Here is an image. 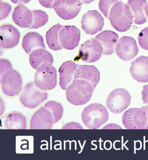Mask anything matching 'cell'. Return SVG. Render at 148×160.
I'll use <instances>...</instances> for the list:
<instances>
[{
	"mask_svg": "<svg viewBox=\"0 0 148 160\" xmlns=\"http://www.w3.org/2000/svg\"><path fill=\"white\" fill-rule=\"evenodd\" d=\"M148 4L146 0H129L127 4L130 8L134 23L138 25L146 23L147 19L145 8Z\"/></svg>",
	"mask_w": 148,
	"mask_h": 160,
	"instance_id": "22",
	"label": "cell"
},
{
	"mask_svg": "<svg viewBox=\"0 0 148 160\" xmlns=\"http://www.w3.org/2000/svg\"><path fill=\"white\" fill-rule=\"evenodd\" d=\"M80 39V31L74 26H66L59 31V42L63 48L73 50L78 46Z\"/></svg>",
	"mask_w": 148,
	"mask_h": 160,
	"instance_id": "12",
	"label": "cell"
},
{
	"mask_svg": "<svg viewBox=\"0 0 148 160\" xmlns=\"http://www.w3.org/2000/svg\"><path fill=\"white\" fill-rule=\"evenodd\" d=\"M108 19L112 26L120 32L127 31L132 26L133 21L130 8L121 1L115 2L111 7Z\"/></svg>",
	"mask_w": 148,
	"mask_h": 160,
	"instance_id": "1",
	"label": "cell"
},
{
	"mask_svg": "<svg viewBox=\"0 0 148 160\" xmlns=\"http://www.w3.org/2000/svg\"><path fill=\"white\" fill-rule=\"evenodd\" d=\"M63 26L58 23L54 25L47 32L46 38L48 46L51 50L57 51L61 50L62 47L60 46L59 40V32Z\"/></svg>",
	"mask_w": 148,
	"mask_h": 160,
	"instance_id": "25",
	"label": "cell"
},
{
	"mask_svg": "<svg viewBox=\"0 0 148 160\" xmlns=\"http://www.w3.org/2000/svg\"><path fill=\"white\" fill-rule=\"evenodd\" d=\"M0 46L3 49L12 48L17 45L20 33L16 28L10 24H4L0 28Z\"/></svg>",
	"mask_w": 148,
	"mask_h": 160,
	"instance_id": "14",
	"label": "cell"
},
{
	"mask_svg": "<svg viewBox=\"0 0 148 160\" xmlns=\"http://www.w3.org/2000/svg\"><path fill=\"white\" fill-rule=\"evenodd\" d=\"M12 9V7L9 4L5 2H1V20L7 17Z\"/></svg>",
	"mask_w": 148,
	"mask_h": 160,
	"instance_id": "30",
	"label": "cell"
},
{
	"mask_svg": "<svg viewBox=\"0 0 148 160\" xmlns=\"http://www.w3.org/2000/svg\"><path fill=\"white\" fill-rule=\"evenodd\" d=\"M116 54L124 61L132 60L137 55L139 48L135 39L132 37H122L115 46Z\"/></svg>",
	"mask_w": 148,
	"mask_h": 160,
	"instance_id": "10",
	"label": "cell"
},
{
	"mask_svg": "<svg viewBox=\"0 0 148 160\" xmlns=\"http://www.w3.org/2000/svg\"><path fill=\"white\" fill-rule=\"evenodd\" d=\"M145 14H146V16L148 18V4L145 8Z\"/></svg>",
	"mask_w": 148,
	"mask_h": 160,
	"instance_id": "36",
	"label": "cell"
},
{
	"mask_svg": "<svg viewBox=\"0 0 148 160\" xmlns=\"http://www.w3.org/2000/svg\"><path fill=\"white\" fill-rule=\"evenodd\" d=\"M62 129H83V127L77 123L70 122L65 125Z\"/></svg>",
	"mask_w": 148,
	"mask_h": 160,
	"instance_id": "32",
	"label": "cell"
},
{
	"mask_svg": "<svg viewBox=\"0 0 148 160\" xmlns=\"http://www.w3.org/2000/svg\"><path fill=\"white\" fill-rule=\"evenodd\" d=\"M57 73L56 68L52 65L37 70L34 77V83L41 90H50L57 84Z\"/></svg>",
	"mask_w": 148,
	"mask_h": 160,
	"instance_id": "9",
	"label": "cell"
},
{
	"mask_svg": "<svg viewBox=\"0 0 148 160\" xmlns=\"http://www.w3.org/2000/svg\"><path fill=\"white\" fill-rule=\"evenodd\" d=\"M81 118L87 128L98 129L107 122L109 113L105 106L100 104L93 103L84 109Z\"/></svg>",
	"mask_w": 148,
	"mask_h": 160,
	"instance_id": "3",
	"label": "cell"
},
{
	"mask_svg": "<svg viewBox=\"0 0 148 160\" xmlns=\"http://www.w3.org/2000/svg\"><path fill=\"white\" fill-rule=\"evenodd\" d=\"M48 98V93L36 86L34 82L25 85L19 98L20 102L26 108H34L41 104Z\"/></svg>",
	"mask_w": 148,
	"mask_h": 160,
	"instance_id": "5",
	"label": "cell"
},
{
	"mask_svg": "<svg viewBox=\"0 0 148 160\" xmlns=\"http://www.w3.org/2000/svg\"><path fill=\"white\" fill-rule=\"evenodd\" d=\"M141 93L143 103L144 104L148 105V85L143 86Z\"/></svg>",
	"mask_w": 148,
	"mask_h": 160,
	"instance_id": "31",
	"label": "cell"
},
{
	"mask_svg": "<svg viewBox=\"0 0 148 160\" xmlns=\"http://www.w3.org/2000/svg\"><path fill=\"white\" fill-rule=\"evenodd\" d=\"M22 79L20 74L15 70L14 74L6 83L1 85L2 92L9 97H14L19 94L22 88Z\"/></svg>",
	"mask_w": 148,
	"mask_h": 160,
	"instance_id": "23",
	"label": "cell"
},
{
	"mask_svg": "<svg viewBox=\"0 0 148 160\" xmlns=\"http://www.w3.org/2000/svg\"><path fill=\"white\" fill-rule=\"evenodd\" d=\"M42 6L48 8H52L55 0H38Z\"/></svg>",
	"mask_w": 148,
	"mask_h": 160,
	"instance_id": "33",
	"label": "cell"
},
{
	"mask_svg": "<svg viewBox=\"0 0 148 160\" xmlns=\"http://www.w3.org/2000/svg\"><path fill=\"white\" fill-rule=\"evenodd\" d=\"M95 88L89 82L83 79H74L66 89L67 101L75 106H81L91 98Z\"/></svg>",
	"mask_w": 148,
	"mask_h": 160,
	"instance_id": "2",
	"label": "cell"
},
{
	"mask_svg": "<svg viewBox=\"0 0 148 160\" xmlns=\"http://www.w3.org/2000/svg\"><path fill=\"white\" fill-rule=\"evenodd\" d=\"M122 123L128 129H148V105L129 109L123 114Z\"/></svg>",
	"mask_w": 148,
	"mask_h": 160,
	"instance_id": "4",
	"label": "cell"
},
{
	"mask_svg": "<svg viewBox=\"0 0 148 160\" xmlns=\"http://www.w3.org/2000/svg\"><path fill=\"white\" fill-rule=\"evenodd\" d=\"M81 28L86 33L94 35L102 30L104 25V18L96 10L89 11L83 15Z\"/></svg>",
	"mask_w": 148,
	"mask_h": 160,
	"instance_id": "11",
	"label": "cell"
},
{
	"mask_svg": "<svg viewBox=\"0 0 148 160\" xmlns=\"http://www.w3.org/2000/svg\"><path fill=\"white\" fill-rule=\"evenodd\" d=\"M31 0H11V2L15 4H27L30 2Z\"/></svg>",
	"mask_w": 148,
	"mask_h": 160,
	"instance_id": "34",
	"label": "cell"
},
{
	"mask_svg": "<svg viewBox=\"0 0 148 160\" xmlns=\"http://www.w3.org/2000/svg\"><path fill=\"white\" fill-rule=\"evenodd\" d=\"M130 72L135 80L142 83L148 82V57L142 56L131 62Z\"/></svg>",
	"mask_w": 148,
	"mask_h": 160,
	"instance_id": "15",
	"label": "cell"
},
{
	"mask_svg": "<svg viewBox=\"0 0 148 160\" xmlns=\"http://www.w3.org/2000/svg\"><path fill=\"white\" fill-rule=\"evenodd\" d=\"M12 19L16 24L22 28H30L33 21L32 11L23 4L17 6L12 15Z\"/></svg>",
	"mask_w": 148,
	"mask_h": 160,
	"instance_id": "18",
	"label": "cell"
},
{
	"mask_svg": "<svg viewBox=\"0 0 148 160\" xmlns=\"http://www.w3.org/2000/svg\"><path fill=\"white\" fill-rule=\"evenodd\" d=\"M77 65L72 61H67L64 62L59 68L60 86L63 90H65L69 86L75 72L77 70Z\"/></svg>",
	"mask_w": 148,
	"mask_h": 160,
	"instance_id": "20",
	"label": "cell"
},
{
	"mask_svg": "<svg viewBox=\"0 0 148 160\" xmlns=\"http://www.w3.org/2000/svg\"><path fill=\"white\" fill-rule=\"evenodd\" d=\"M82 4L79 0H55L53 8L61 18L69 20L78 15Z\"/></svg>",
	"mask_w": 148,
	"mask_h": 160,
	"instance_id": "8",
	"label": "cell"
},
{
	"mask_svg": "<svg viewBox=\"0 0 148 160\" xmlns=\"http://www.w3.org/2000/svg\"><path fill=\"white\" fill-rule=\"evenodd\" d=\"M138 39L141 48L144 50H148V27L141 31Z\"/></svg>",
	"mask_w": 148,
	"mask_h": 160,
	"instance_id": "29",
	"label": "cell"
},
{
	"mask_svg": "<svg viewBox=\"0 0 148 160\" xmlns=\"http://www.w3.org/2000/svg\"><path fill=\"white\" fill-rule=\"evenodd\" d=\"M74 79L86 80L95 88L100 80V72L94 66L78 65Z\"/></svg>",
	"mask_w": 148,
	"mask_h": 160,
	"instance_id": "17",
	"label": "cell"
},
{
	"mask_svg": "<svg viewBox=\"0 0 148 160\" xmlns=\"http://www.w3.org/2000/svg\"><path fill=\"white\" fill-rule=\"evenodd\" d=\"M44 106L52 114L54 123L60 120L62 117L64 111L63 107L61 104L54 101H50L47 102Z\"/></svg>",
	"mask_w": 148,
	"mask_h": 160,
	"instance_id": "26",
	"label": "cell"
},
{
	"mask_svg": "<svg viewBox=\"0 0 148 160\" xmlns=\"http://www.w3.org/2000/svg\"><path fill=\"white\" fill-rule=\"evenodd\" d=\"M119 38L118 35L115 32L106 30L96 35L95 38L99 41L103 46V54L108 56L114 53V48Z\"/></svg>",
	"mask_w": 148,
	"mask_h": 160,
	"instance_id": "19",
	"label": "cell"
},
{
	"mask_svg": "<svg viewBox=\"0 0 148 160\" xmlns=\"http://www.w3.org/2000/svg\"><path fill=\"white\" fill-rule=\"evenodd\" d=\"M29 62L33 69L38 70L52 65L54 62L53 57L45 49H38L33 50L30 54Z\"/></svg>",
	"mask_w": 148,
	"mask_h": 160,
	"instance_id": "16",
	"label": "cell"
},
{
	"mask_svg": "<svg viewBox=\"0 0 148 160\" xmlns=\"http://www.w3.org/2000/svg\"><path fill=\"white\" fill-rule=\"evenodd\" d=\"M4 126L8 129H26V118L21 113L12 112L6 116L4 120Z\"/></svg>",
	"mask_w": 148,
	"mask_h": 160,
	"instance_id": "24",
	"label": "cell"
},
{
	"mask_svg": "<svg viewBox=\"0 0 148 160\" xmlns=\"http://www.w3.org/2000/svg\"><path fill=\"white\" fill-rule=\"evenodd\" d=\"M54 123L52 114L45 107H40L31 117V129H50Z\"/></svg>",
	"mask_w": 148,
	"mask_h": 160,
	"instance_id": "13",
	"label": "cell"
},
{
	"mask_svg": "<svg viewBox=\"0 0 148 160\" xmlns=\"http://www.w3.org/2000/svg\"><path fill=\"white\" fill-rule=\"evenodd\" d=\"M131 96L124 89H116L110 92L106 100V106L114 114H120L130 104Z\"/></svg>",
	"mask_w": 148,
	"mask_h": 160,
	"instance_id": "6",
	"label": "cell"
},
{
	"mask_svg": "<svg viewBox=\"0 0 148 160\" xmlns=\"http://www.w3.org/2000/svg\"><path fill=\"white\" fill-rule=\"evenodd\" d=\"M82 3L85 4H88L94 2V0H79Z\"/></svg>",
	"mask_w": 148,
	"mask_h": 160,
	"instance_id": "35",
	"label": "cell"
},
{
	"mask_svg": "<svg viewBox=\"0 0 148 160\" xmlns=\"http://www.w3.org/2000/svg\"><path fill=\"white\" fill-rule=\"evenodd\" d=\"M22 46L27 53H30L35 49H45L43 38L37 32H31L24 36Z\"/></svg>",
	"mask_w": 148,
	"mask_h": 160,
	"instance_id": "21",
	"label": "cell"
},
{
	"mask_svg": "<svg viewBox=\"0 0 148 160\" xmlns=\"http://www.w3.org/2000/svg\"><path fill=\"white\" fill-rule=\"evenodd\" d=\"M33 21L30 28L38 29L43 26L48 22V16L46 12L41 10L32 11Z\"/></svg>",
	"mask_w": 148,
	"mask_h": 160,
	"instance_id": "27",
	"label": "cell"
},
{
	"mask_svg": "<svg viewBox=\"0 0 148 160\" xmlns=\"http://www.w3.org/2000/svg\"><path fill=\"white\" fill-rule=\"evenodd\" d=\"M117 1V0H100L99 8L105 17L108 19L109 13L111 8Z\"/></svg>",
	"mask_w": 148,
	"mask_h": 160,
	"instance_id": "28",
	"label": "cell"
},
{
	"mask_svg": "<svg viewBox=\"0 0 148 160\" xmlns=\"http://www.w3.org/2000/svg\"><path fill=\"white\" fill-rule=\"evenodd\" d=\"M103 51L104 49L100 42L95 38H92L81 45L79 55L76 58L88 63L94 62L100 59Z\"/></svg>",
	"mask_w": 148,
	"mask_h": 160,
	"instance_id": "7",
	"label": "cell"
}]
</instances>
